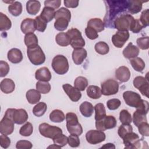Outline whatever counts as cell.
<instances>
[{
  "instance_id": "25",
  "label": "cell",
  "mask_w": 149,
  "mask_h": 149,
  "mask_svg": "<svg viewBox=\"0 0 149 149\" xmlns=\"http://www.w3.org/2000/svg\"><path fill=\"white\" fill-rule=\"evenodd\" d=\"M41 8V3L38 1L30 0L26 3V10L29 15H35L38 13Z\"/></svg>"
},
{
  "instance_id": "46",
  "label": "cell",
  "mask_w": 149,
  "mask_h": 149,
  "mask_svg": "<svg viewBox=\"0 0 149 149\" xmlns=\"http://www.w3.org/2000/svg\"><path fill=\"white\" fill-rule=\"evenodd\" d=\"M65 17L67 19L69 22L70 21L71 19V13L69 9L67 8L62 7L59 9L58 10L55 12V19L58 17Z\"/></svg>"
},
{
  "instance_id": "62",
  "label": "cell",
  "mask_w": 149,
  "mask_h": 149,
  "mask_svg": "<svg viewBox=\"0 0 149 149\" xmlns=\"http://www.w3.org/2000/svg\"><path fill=\"white\" fill-rule=\"evenodd\" d=\"M101 148H110V149L113 148V149H114V148H115V145H114L113 144L109 143L105 144L104 146H102L101 147Z\"/></svg>"
},
{
  "instance_id": "27",
  "label": "cell",
  "mask_w": 149,
  "mask_h": 149,
  "mask_svg": "<svg viewBox=\"0 0 149 149\" xmlns=\"http://www.w3.org/2000/svg\"><path fill=\"white\" fill-rule=\"evenodd\" d=\"M80 111L83 116L86 118L91 116L94 112V107L91 103L88 101L82 102L79 107Z\"/></svg>"
},
{
  "instance_id": "45",
  "label": "cell",
  "mask_w": 149,
  "mask_h": 149,
  "mask_svg": "<svg viewBox=\"0 0 149 149\" xmlns=\"http://www.w3.org/2000/svg\"><path fill=\"white\" fill-rule=\"evenodd\" d=\"M33 132V126L30 122H26L23 125L19 130L20 135L25 137H28L31 135Z\"/></svg>"
},
{
  "instance_id": "33",
  "label": "cell",
  "mask_w": 149,
  "mask_h": 149,
  "mask_svg": "<svg viewBox=\"0 0 149 149\" xmlns=\"http://www.w3.org/2000/svg\"><path fill=\"white\" fill-rule=\"evenodd\" d=\"M130 62L133 68L139 72H142L146 66L144 61L139 57H136L131 59Z\"/></svg>"
},
{
  "instance_id": "39",
  "label": "cell",
  "mask_w": 149,
  "mask_h": 149,
  "mask_svg": "<svg viewBox=\"0 0 149 149\" xmlns=\"http://www.w3.org/2000/svg\"><path fill=\"white\" fill-rule=\"evenodd\" d=\"M69 21L65 17H58L55 19L54 27L56 30L62 31L65 30L69 24Z\"/></svg>"
},
{
  "instance_id": "3",
  "label": "cell",
  "mask_w": 149,
  "mask_h": 149,
  "mask_svg": "<svg viewBox=\"0 0 149 149\" xmlns=\"http://www.w3.org/2000/svg\"><path fill=\"white\" fill-rule=\"evenodd\" d=\"M65 119L66 120V128L70 134L80 136L83 133V128L79 122L77 116L73 112L66 113Z\"/></svg>"
},
{
  "instance_id": "6",
  "label": "cell",
  "mask_w": 149,
  "mask_h": 149,
  "mask_svg": "<svg viewBox=\"0 0 149 149\" xmlns=\"http://www.w3.org/2000/svg\"><path fill=\"white\" fill-rule=\"evenodd\" d=\"M5 115L11 118L15 123L17 125H22L25 123L29 118L28 113L24 109H8Z\"/></svg>"
},
{
  "instance_id": "32",
  "label": "cell",
  "mask_w": 149,
  "mask_h": 149,
  "mask_svg": "<svg viewBox=\"0 0 149 149\" xmlns=\"http://www.w3.org/2000/svg\"><path fill=\"white\" fill-rule=\"evenodd\" d=\"M55 11L54 9L44 6L40 14V16L48 23L51 22L55 17Z\"/></svg>"
},
{
  "instance_id": "21",
  "label": "cell",
  "mask_w": 149,
  "mask_h": 149,
  "mask_svg": "<svg viewBox=\"0 0 149 149\" xmlns=\"http://www.w3.org/2000/svg\"><path fill=\"white\" fill-rule=\"evenodd\" d=\"M139 48L133 45L132 42H129L126 48L123 50V55L127 59H132L137 57L139 54Z\"/></svg>"
},
{
  "instance_id": "30",
  "label": "cell",
  "mask_w": 149,
  "mask_h": 149,
  "mask_svg": "<svg viewBox=\"0 0 149 149\" xmlns=\"http://www.w3.org/2000/svg\"><path fill=\"white\" fill-rule=\"evenodd\" d=\"M143 1H128V11L131 14H136L140 12L142 9Z\"/></svg>"
},
{
  "instance_id": "23",
  "label": "cell",
  "mask_w": 149,
  "mask_h": 149,
  "mask_svg": "<svg viewBox=\"0 0 149 149\" xmlns=\"http://www.w3.org/2000/svg\"><path fill=\"white\" fill-rule=\"evenodd\" d=\"M35 77L39 81H49L51 79L52 75L48 68L42 67L36 70Z\"/></svg>"
},
{
  "instance_id": "7",
  "label": "cell",
  "mask_w": 149,
  "mask_h": 149,
  "mask_svg": "<svg viewBox=\"0 0 149 149\" xmlns=\"http://www.w3.org/2000/svg\"><path fill=\"white\" fill-rule=\"evenodd\" d=\"M66 33L70 38V44L73 48H81L85 45V41L81 36V32L77 29L72 28Z\"/></svg>"
},
{
  "instance_id": "1",
  "label": "cell",
  "mask_w": 149,
  "mask_h": 149,
  "mask_svg": "<svg viewBox=\"0 0 149 149\" xmlns=\"http://www.w3.org/2000/svg\"><path fill=\"white\" fill-rule=\"evenodd\" d=\"M108 3V12L104 18V22L107 27H109V24H113L116 16L126 9L128 7V1H105Z\"/></svg>"
},
{
  "instance_id": "29",
  "label": "cell",
  "mask_w": 149,
  "mask_h": 149,
  "mask_svg": "<svg viewBox=\"0 0 149 149\" xmlns=\"http://www.w3.org/2000/svg\"><path fill=\"white\" fill-rule=\"evenodd\" d=\"M87 26L93 28L98 33L104 30V23L100 18H92L90 19L87 23Z\"/></svg>"
},
{
  "instance_id": "9",
  "label": "cell",
  "mask_w": 149,
  "mask_h": 149,
  "mask_svg": "<svg viewBox=\"0 0 149 149\" xmlns=\"http://www.w3.org/2000/svg\"><path fill=\"white\" fill-rule=\"evenodd\" d=\"M134 17L129 14H122L113 22V27L118 31H129Z\"/></svg>"
},
{
  "instance_id": "60",
  "label": "cell",
  "mask_w": 149,
  "mask_h": 149,
  "mask_svg": "<svg viewBox=\"0 0 149 149\" xmlns=\"http://www.w3.org/2000/svg\"><path fill=\"white\" fill-rule=\"evenodd\" d=\"M61 4V1L60 0H54V1H51V0H47L44 1V5L47 7H50L54 9H58Z\"/></svg>"
},
{
  "instance_id": "31",
  "label": "cell",
  "mask_w": 149,
  "mask_h": 149,
  "mask_svg": "<svg viewBox=\"0 0 149 149\" xmlns=\"http://www.w3.org/2000/svg\"><path fill=\"white\" fill-rule=\"evenodd\" d=\"M56 42L61 47H66L70 43V38L66 33L61 32L55 36Z\"/></svg>"
},
{
  "instance_id": "11",
  "label": "cell",
  "mask_w": 149,
  "mask_h": 149,
  "mask_svg": "<svg viewBox=\"0 0 149 149\" xmlns=\"http://www.w3.org/2000/svg\"><path fill=\"white\" fill-rule=\"evenodd\" d=\"M119 91V83L113 79H108L101 83V92L104 95L116 94Z\"/></svg>"
},
{
  "instance_id": "53",
  "label": "cell",
  "mask_w": 149,
  "mask_h": 149,
  "mask_svg": "<svg viewBox=\"0 0 149 149\" xmlns=\"http://www.w3.org/2000/svg\"><path fill=\"white\" fill-rule=\"evenodd\" d=\"M138 130L140 134L142 136L148 137L149 136V125L147 122L141 123L138 126Z\"/></svg>"
},
{
  "instance_id": "24",
  "label": "cell",
  "mask_w": 149,
  "mask_h": 149,
  "mask_svg": "<svg viewBox=\"0 0 149 149\" xmlns=\"http://www.w3.org/2000/svg\"><path fill=\"white\" fill-rule=\"evenodd\" d=\"M0 88L1 90L5 94H10L15 90V82L10 79L5 78L1 81Z\"/></svg>"
},
{
  "instance_id": "35",
  "label": "cell",
  "mask_w": 149,
  "mask_h": 149,
  "mask_svg": "<svg viewBox=\"0 0 149 149\" xmlns=\"http://www.w3.org/2000/svg\"><path fill=\"white\" fill-rule=\"evenodd\" d=\"M65 119L64 113L59 109H54L49 114V119L55 123H61Z\"/></svg>"
},
{
  "instance_id": "13",
  "label": "cell",
  "mask_w": 149,
  "mask_h": 149,
  "mask_svg": "<svg viewBox=\"0 0 149 149\" xmlns=\"http://www.w3.org/2000/svg\"><path fill=\"white\" fill-rule=\"evenodd\" d=\"M106 136L103 131L98 130H90L87 132L86 139L87 141L91 144H97L104 141Z\"/></svg>"
},
{
  "instance_id": "58",
  "label": "cell",
  "mask_w": 149,
  "mask_h": 149,
  "mask_svg": "<svg viewBox=\"0 0 149 149\" xmlns=\"http://www.w3.org/2000/svg\"><path fill=\"white\" fill-rule=\"evenodd\" d=\"M32 147V143L27 140H19L16 144V148L17 149H30Z\"/></svg>"
},
{
  "instance_id": "48",
  "label": "cell",
  "mask_w": 149,
  "mask_h": 149,
  "mask_svg": "<svg viewBox=\"0 0 149 149\" xmlns=\"http://www.w3.org/2000/svg\"><path fill=\"white\" fill-rule=\"evenodd\" d=\"M133 132V127L130 125H120L118 130V134L119 136L123 139V137L128 133Z\"/></svg>"
},
{
  "instance_id": "36",
  "label": "cell",
  "mask_w": 149,
  "mask_h": 149,
  "mask_svg": "<svg viewBox=\"0 0 149 149\" xmlns=\"http://www.w3.org/2000/svg\"><path fill=\"white\" fill-rule=\"evenodd\" d=\"M24 41L25 45L29 47H34L38 45V40L36 35L34 33H30L26 34L24 36Z\"/></svg>"
},
{
  "instance_id": "2",
  "label": "cell",
  "mask_w": 149,
  "mask_h": 149,
  "mask_svg": "<svg viewBox=\"0 0 149 149\" xmlns=\"http://www.w3.org/2000/svg\"><path fill=\"white\" fill-rule=\"evenodd\" d=\"M123 142L125 148H148L147 143L140 139L137 134L131 132L123 137Z\"/></svg>"
},
{
  "instance_id": "47",
  "label": "cell",
  "mask_w": 149,
  "mask_h": 149,
  "mask_svg": "<svg viewBox=\"0 0 149 149\" xmlns=\"http://www.w3.org/2000/svg\"><path fill=\"white\" fill-rule=\"evenodd\" d=\"M34 20L36 22V30L40 32H44L47 28V22L43 19L40 15L36 17Z\"/></svg>"
},
{
  "instance_id": "59",
  "label": "cell",
  "mask_w": 149,
  "mask_h": 149,
  "mask_svg": "<svg viewBox=\"0 0 149 149\" xmlns=\"http://www.w3.org/2000/svg\"><path fill=\"white\" fill-rule=\"evenodd\" d=\"M0 144L3 148H7L10 145V139L7 135L1 134L0 136Z\"/></svg>"
},
{
  "instance_id": "44",
  "label": "cell",
  "mask_w": 149,
  "mask_h": 149,
  "mask_svg": "<svg viewBox=\"0 0 149 149\" xmlns=\"http://www.w3.org/2000/svg\"><path fill=\"white\" fill-rule=\"evenodd\" d=\"M94 49L96 52L101 55L107 54L109 51V47L108 45L104 41H100L96 43Z\"/></svg>"
},
{
  "instance_id": "51",
  "label": "cell",
  "mask_w": 149,
  "mask_h": 149,
  "mask_svg": "<svg viewBox=\"0 0 149 149\" xmlns=\"http://www.w3.org/2000/svg\"><path fill=\"white\" fill-rule=\"evenodd\" d=\"M144 28L141 23L139 19H135L132 21L131 25L129 28V30L132 31L133 33H138L141 31V30Z\"/></svg>"
},
{
  "instance_id": "19",
  "label": "cell",
  "mask_w": 149,
  "mask_h": 149,
  "mask_svg": "<svg viewBox=\"0 0 149 149\" xmlns=\"http://www.w3.org/2000/svg\"><path fill=\"white\" fill-rule=\"evenodd\" d=\"M131 73L129 68L125 66L119 67L115 70L116 78L121 82H127L130 79Z\"/></svg>"
},
{
  "instance_id": "5",
  "label": "cell",
  "mask_w": 149,
  "mask_h": 149,
  "mask_svg": "<svg viewBox=\"0 0 149 149\" xmlns=\"http://www.w3.org/2000/svg\"><path fill=\"white\" fill-rule=\"evenodd\" d=\"M52 68L58 74H65L69 70V65L68 59L62 55H56L52 61Z\"/></svg>"
},
{
  "instance_id": "16",
  "label": "cell",
  "mask_w": 149,
  "mask_h": 149,
  "mask_svg": "<svg viewBox=\"0 0 149 149\" xmlns=\"http://www.w3.org/2000/svg\"><path fill=\"white\" fill-rule=\"evenodd\" d=\"M14 123L11 118L4 115L0 122V133L5 135L12 134L14 130Z\"/></svg>"
},
{
  "instance_id": "17",
  "label": "cell",
  "mask_w": 149,
  "mask_h": 149,
  "mask_svg": "<svg viewBox=\"0 0 149 149\" xmlns=\"http://www.w3.org/2000/svg\"><path fill=\"white\" fill-rule=\"evenodd\" d=\"M62 88L71 101L77 102L81 98V93L80 91L74 87H73L72 85L68 83L65 84L62 86Z\"/></svg>"
},
{
  "instance_id": "37",
  "label": "cell",
  "mask_w": 149,
  "mask_h": 149,
  "mask_svg": "<svg viewBox=\"0 0 149 149\" xmlns=\"http://www.w3.org/2000/svg\"><path fill=\"white\" fill-rule=\"evenodd\" d=\"M12 26L11 20L3 13H0V30L6 31L9 30Z\"/></svg>"
},
{
  "instance_id": "15",
  "label": "cell",
  "mask_w": 149,
  "mask_h": 149,
  "mask_svg": "<svg viewBox=\"0 0 149 149\" xmlns=\"http://www.w3.org/2000/svg\"><path fill=\"white\" fill-rule=\"evenodd\" d=\"M130 34L128 31H118L112 37V42L116 48H122L128 40Z\"/></svg>"
},
{
  "instance_id": "34",
  "label": "cell",
  "mask_w": 149,
  "mask_h": 149,
  "mask_svg": "<svg viewBox=\"0 0 149 149\" xmlns=\"http://www.w3.org/2000/svg\"><path fill=\"white\" fill-rule=\"evenodd\" d=\"M22 5L19 1H14L8 6V11L14 16H19L22 13Z\"/></svg>"
},
{
  "instance_id": "8",
  "label": "cell",
  "mask_w": 149,
  "mask_h": 149,
  "mask_svg": "<svg viewBox=\"0 0 149 149\" xmlns=\"http://www.w3.org/2000/svg\"><path fill=\"white\" fill-rule=\"evenodd\" d=\"M38 130L40 133L44 137L52 139V140L56 136L62 133V129L57 126H51L47 123H42L39 125Z\"/></svg>"
},
{
  "instance_id": "38",
  "label": "cell",
  "mask_w": 149,
  "mask_h": 149,
  "mask_svg": "<svg viewBox=\"0 0 149 149\" xmlns=\"http://www.w3.org/2000/svg\"><path fill=\"white\" fill-rule=\"evenodd\" d=\"M95 110V119L99 120L104 118L106 116V110L104 105L102 103L97 104L94 107Z\"/></svg>"
},
{
  "instance_id": "54",
  "label": "cell",
  "mask_w": 149,
  "mask_h": 149,
  "mask_svg": "<svg viewBox=\"0 0 149 149\" xmlns=\"http://www.w3.org/2000/svg\"><path fill=\"white\" fill-rule=\"evenodd\" d=\"M121 105L120 101L118 98H112L109 100L107 102V106L109 110H115Z\"/></svg>"
},
{
  "instance_id": "28",
  "label": "cell",
  "mask_w": 149,
  "mask_h": 149,
  "mask_svg": "<svg viewBox=\"0 0 149 149\" xmlns=\"http://www.w3.org/2000/svg\"><path fill=\"white\" fill-rule=\"evenodd\" d=\"M87 95L92 99H98L102 95L101 89L94 85H90L87 88Z\"/></svg>"
},
{
  "instance_id": "41",
  "label": "cell",
  "mask_w": 149,
  "mask_h": 149,
  "mask_svg": "<svg viewBox=\"0 0 149 149\" xmlns=\"http://www.w3.org/2000/svg\"><path fill=\"white\" fill-rule=\"evenodd\" d=\"M74 86L79 91H84L88 86V80L83 76H79L74 80Z\"/></svg>"
},
{
  "instance_id": "50",
  "label": "cell",
  "mask_w": 149,
  "mask_h": 149,
  "mask_svg": "<svg viewBox=\"0 0 149 149\" xmlns=\"http://www.w3.org/2000/svg\"><path fill=\"white\" fill-rule=\"evenodd\" d=\"M52 140L55 144L60 146L61 147H62L67 144L68 137L62 133L56 136Z\"/></svg>"
},
{
  "instance_id": "49",
  "label": "cell",
  "mask_w": 149,
  "mask_h": 149,
  "mask_svg": "<svg viewBox=\"0 0 149 149\" xmlns=\"http://www.w3.org/2000/svg\"><path fill=\"white\" fill-rule=\"evenodd\" d=\"M136 42L137 46L141 49L146 50L149 48V37L148 36L137 38Z\"/></svg>"
},
{
  "instance_id": "12",
  "label": "cell",
  "mask_w": 149,
  "mask_h": 149,
  "mask_svg": "<svg viewBox=\"0 0 149 149\" xmlns=\"http://www.w3.org/2000/svg\"><path fill=\"white\" fill-rule=\"evenodd\" d=\"M123 98L125 103L130 107L137 108L143 99L140 94L132 91H126L123 94Z\"/></svg>"
},
{
  "instance_id": "55",
  "label": "cell",
  "mask_w": 149,
  "mask_h": 149,
  "mask_svg": "<svg viewBox=\"0 0 149 149\" xmlns=\"http://www.w3.org/2000/svg\"><path fill=\"white\" fill-rule=\"evenodd\" d=\"M9 66L8 63L3 61H0V77L6 76L9 72Z\"/></svg>"
},
{
  "instance_id": "63",
  "label": "cell",
  "mask_w": 149,
  "mask_h": 149,
  "mask_svg": "<svg viewBox=\"0 0 149 149\" xmlns=\"http://www.w3.org/2000/svg\"><path fill=\"white\" fill-rule=\"evenodd\" d=\"M61 148V147H60V146H58V145H56V144H52V145H51V146H48V148Z\"/></svg>"
},
{
  "instance_id": "43",
  "label": "cell",
  "mask_w": 149,
  "mask_h": 149,
  "mask_svg": "<svg viewBox=\"0 0 149 149\" xmlns=\"http://www.w3.org/2000/svg\"><path fill=\"white\" fill-rule=\"evenodd\" d=\"M119 120L122 124L130 125L132 122V117L127 110L122 109L119 113Z\"/></svg>"
},
{
  "instance_id": "14",
  "label": "cell",
  "mask_w": 149,
  "mask_h": 149,
  "mask_svg": "<svg viewBox=\"0 0 149 149\" xmlns=\"http://www.w3.org/2000/svg\"><path fill=\"white\" fill-rule=\"evenodd\" d=\"M133 86L146 97H148L149 84L148 79L143 76H137L133 80Z\"/></svg>"
},
{
  "instance_id": "40",
  "label": "cell",
  "mask_w": 149,
  "mask_h": 149,
  "mask_svg": "<svg viewBox=\"0 0 149 149\" xmlns=\"http://www.w3.org/2000/svg\"><path fill=\"white\" fill-rule=\"evenodd\" d=\"M47 109V104L44 102H40L33 107V113L35 116L37 117H40L45 113Z\"/></svg>"
},
{
  "instance_id": "20",
  "label": "cell",
  "mask_w": 149,
  "mask_h": 149,
  "mask_svg": "<svg viewBox=\"0 0 149 149\" xmlns=\"http://www.w3.org/2000/svg\"><path fill=\"white\" fill-rule=\"evenodd\" d=\"M72 59L76 65H81L87 56V51L83 48L74 49L72 52Z\"/></svg>"
},
{
  "instance_id": "10",
  "label": "cell",
  "mask_w": 149,
  "mask_h": 149,
  "mask_svg": "<svg viewBox=\"0 0 149 149\" xmlns=\"http://www.w3.org/2000/svg\"><path fill=\"white\" fill-rule=\"evenodd\" d=\"M117 121L116 118L112 115H106L99 120H95V127L97 130L105 131L107 129H113L116 127Z\"/></svg>"
},
{
  "instance_id": "18",
  "label": "cell",
  "mask_w": 149,
  "mask_h": 149,
  "mask_svg": "<svg viewBox=\"0 0 149 149\" xmlns=\"http://www.w3.org/2000/svg\"><path fill=\"white\" fill-rule=\"evenodd\" d=\"M20 29L25 34L34 33L36 30L35 20L31 18H26L22 22Z\"/></svg>"
},
{
  "instance_id": "61",
  "label": "cell",
  "mask_w": 149,
  "mask_h": 149,
  "mask_svg": "<svg viewBox=\"0 0 149 149\" xmlns=\"http://www.w3.org/2000/svg\"><path fill=\"white\" fill-rule=\"evenodd\" d=\"M64 5L69 8H75L79 5V1L76 0H65Z\"/></svg>"
},
{
  "instance_id": "52",
  "label": "cell",
  "mask_w": 149,
  "mask_h": 149,
  "mask_svg": "<svg viewBox=\"0 0 149 149\" xmlns=\"http://www.w3.org/2000/svg\"><path fill=\"white\" fill-rule=\"evenodd\" d=\"M68 137V143L71 147H77L80 146V141L79 136L76 134H70Z\"/></svg>"
},
{
  "instance_id": "42",
  "label": "cell",
  "mask_w": 149,
  "mask_h": 149,
  "mask_svg": "<svg viewBox=\"0 0 149 149\" xmlns=\"http://www.w3.org/2000/svg\"><path fill=\"white\" fill-rule=\"evenodd\" d=\"M36 89L41 94H45L48 93L51 88V84L48 81H39L36 83Z\"/></svg>"
},
{
  "instance_id": "57",
  "label": "cell",
  "mask_w": 149,
  "mask_h": 149,
  "mask_svg": "<svg viewBox=\"0 0 149 149\" xmlns=\"http://www.w3.org/2000/svg\"><path fill=\"white\" fill-rule=\"evenodd\" d=\"M148 15H149V10L148 9L143 10L141 12L140 18V22L143 25V27H146L148 26Z\"/></svg>"
},
{
  "instance_id": "56",
  "label": "cell",
  "mask_w": 149,
  "mask_h": 149,
  "mask_svg": "<svg viewBox=\"0 0 149 149\" xmlns=\"http://www.w3.org/2000/svg\"><path fill=\"white\" fill-rule=\"evenodd\" d=\"M85 34L87 38L90 40H95L98 37V32L91 27L87 26L85 29Z\"/></svg>"
},
{
  "instance_id": "26",
  "label": "cell",
  "mask_w": 149,
  "mask_h": 149,
  "mask_svg": "<svg viewBox=\"0 0 149 149\" xmlns=\"http://www.w3.org/2000/svg\"><path fill=\"white\" fill-rule=\"evenodd\" d=\"M26 99L31 104H34L38 102L41 99V93L37 90L30 89L26 92Z\"/></svg>"
},
{
  "instance_id": "4",
  "label": "cell",
  "mask_w": 149,
  "mask_h": 149,
  "mask_svg": "<svg viewBox=\"0 0 149 149\" xmlns=\"http://www.w3.org/2000/svg\"><path fill=\"white\" fill-rule=\"evenodd\" d=\"M27 55L29 61L34 65H42L45 61V55L38 45L27 48Z\"/></svg>"
},
{
  "instance_id": "22",
  "label": "cell",
  "mask_w": 149,
  "mask_h": 149,
  "mask_svg": "<svg viewBox=\"0 0 149 149\" xmlns=\"http://www.w3.org/2000/svg\"><path fill=\"white\" fill-rule=\"evenodd\" d=\"M8 60L12 63H19L23 60V54L22 51L18 48L10 49L7 54Z\"/></svg>"
}]
</instances>
